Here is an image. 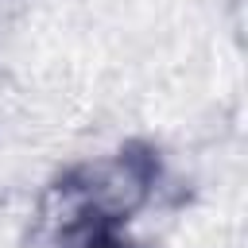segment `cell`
I'll use <instances>...</instances> for the list:
<instances>
[{
    "mask_svg": "<svg viewBox=\"0 0 248 248\" xmlns=\"http://www.w3.org/2000/svg\"><path fill=\"white\" fill-rule=\"evenodd\" d=\"M155 182L159 151L143 140H132L120 151L54 178L43 198V221L62 240L89 229H120L136 209L147 205Z\"/></svg>",
    "mask_w": 248,
    "mask_h": 248,
    "instance_id": "cell-1",
    "label": "cell"
},
{
    "mask_svg": "<svg viewBox=\"0 0 248 248\" xmlns=\"http://www.w3.org/2000/svg\"><path fill=\"white\" fill-rule=\"evenodd\" d=\"M70 240H74L70 248H140L136 240L120 236L116 229H89V232H78V236H70Z\"/></svg>",
    "mask_w": 248,
    "mask_h": 248,
    "instance_id": "cell-2",
    "label": "cell"
}]
</instances>
